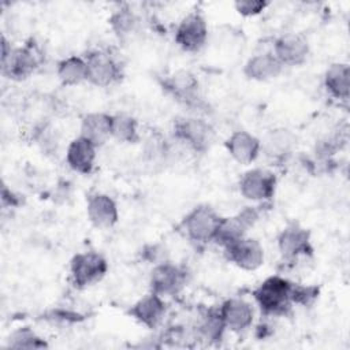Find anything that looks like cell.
<instances>
[{
  "mask_svg": "<svg viewBox=\"0 0 350 350\" xmlns=\"http://www.w3.org/2000/svg\"><path fill=\"white\" fill-rule=\"evenodd\" d=\"M201 332L206 339H220L223 331L226 329L224 321L220 316V312H209L205 320L201 324Z\"/></svg>",
  "mask_w": 350,
  "mask_h": 350,
  "instance_id": "cell-28",
  "label": "cell"
},
{
  "mask_svg": "<svg viewBox=\"0 0 350 350\" xmlns=\"http://www.w3.org/2000/svg\"><path fill=\"white\" fill-rule=\"evenodd\" d=\"M38 63L37 51L33 46L26 45L12 49L11 53L1 60V71L10 79L22 81L36 71Z\"/></svg>",
  "mask_w": 350,
  "mask_h": 350,
  "instance_id": "cell-11",
  "label": "cell"
},
{
  "mask_svg": "<svg viewBox=\"0 0 350 350\" xmlns=\"http://www.w3.org/2000/svg\"><path fill=\"white\" fill-rule=\"evenodd\" d=\"M219 312L226 328L237 332L250 327L254 316L252 305L241 298H230L224 301Z\"/></svg>",
  "mask_w": 350,
  "mask_h": 350,
  "instance_id": "cell-19",
  "label": "cell"
},
{
  "mask_svg": "<svg viewBox=\"0 0 350 350\" xmlns=\"http://www.w3.org/2000/svg\"><path fill=\"white\" fill-rule=\"evenodd\" d=\"M56 74L64 86L78 85L82 81H86V62L79 56H68L59 62Z\"/></svg>",
  "mask_w": 350,
  "mask_h": 350,
  "instance_id": "cell-25",
  "label": "cell"
},
{
  "mask_svg": "<svg viewBox=\"0 0 350 350\" xmlns=\"http://www.w3.org/2000/svg\"><path fill=\"white\" fill-rule=\"evenodd\" d=\"M86 212L90 223L97 228H111L119 219L116 202L104 193H97L89 197Z\"/></svg>",
  "mask_w": 350,
  "mask_h": 350,
  "instance_id": "cell-15",
  "label": "cell"
},
{
  "mask_svg": "<svg viewBox=\"0 0 350 350\" xmlns=\"http://www.w3.org/2000/svg\"><path fill=\"white\" fill-rule=\"evenodd\" d=\"M129 313L139 324L148 328H154L160 324L165 314V302L161 295L150 293L131 305Z\"/></svg>",
  "mask_w": 350,
  "mask_h": 350,
  "instance_id": "cell-17",
  "label": "cell"
},
{
  "mask_svg": "<svg viewBox=\"0 0 350 350\" xmlns=\"http://www.w3.org/2000/svg\"><path fill=\"white\" fill-rule=\"evenodd\" d=\"M111 137L124 144H134L139 139L138 122L126 113L111 115Z\"/></svg>",
  "mask_w": 350,
  "mask_h": 350,
  "instance_id": "cell-26",
  "label": "cell"
},
{
  "mask_svg": "<svg viewBox=\"0 0 350 350\" xmlns=\"http://www.w3.org/2000/svg\"><path fill=\"white\" fill-rule=\"evenodd\" d=\"M319 294V288L314 286H301L291 283V302L309 305L312 304Z\"/></svg>",
  "mask_w": 350,
  "mask_h": 350,
  "instance_id": "cell-29",
  "label": "cell"
},
{
  "mask_svg": "<svg viewBox=\"0 0 350 350\" xmlns=\"http://www.w3.org/2000/svg\"><path fill=\"white\" fill-rule=\"evenodd\" d=\"M163 89L178 103L189 108H201L204 101L200 96L197 78L185 70H179L168 75L163 81Z\"/></svg>",
  "mask_w": 350,
  "mask_h": 350,
  "instance_id": "cell-6",
  "label": "cell"
},
{
  "mask_svg": "<svg viewBox=\"0 0 350 350\" xmlns=\"http://www.w3.org/2000/svg\"><path fill=\"white\" fill-rule=\"evenodd\" d=\"M85 62L88 71L86 81H89L92 85L105 88L120 79V66L108 51H92L89 55H86Z\"/></svg>",
  "mask_w": 350,
  "mask_h": 350,
  "instance_id": "cell-5",
  "label": "cell"
},
{
  "mask_svg": "<svg viewBox=\"0 0 350 350\" xmlns=\"http://www.w3.org/2000/svg\"><path fill=\"white\" fill-rule=\"evenodd\" d=\"M107 269V260L96 252L78 253L72 257L70 264L71 280L78 288H85L101 280Z\"/></svg>",
  "mask_w": 350,
  "mask_h": 350,
  "instance_id": "cell-4",
  "label": "cell"
},
{
  "mask_svg": "<svg viewBox=\"0 0 350 350\" xmlns=\"http://www.w3.org/2000/svg\"><path fill=\"white\" fill-rule=\"evenodd\" d=\"M109 26L113 34L120 41H127L134 37L139 29V18L129 7H120L109 16Z\"/></svg>",
  "mask_w": 350,
  "mask_h": 350,
  "instance_id": "cell-23",
  "label": "cell"
},
{
  "mask_svg": "<svg viewBox=\"0 0 350 350\" xmlns=\"http://www.w3.org/2000/svg\"><path fill=\"white\" fill-rule=\"evenodd\" d=\"M272 53L283 67L299 66L308 59L309 44L308 40L299 34H283L275 41Z\"/></svg>",
  "mask_w": 350,
  "mask_h": 350,
  "instance_id": "cell-13",
  "label": "cell"
},
{
  "mask_svg": "<svg viewBox=\"0 0 350 350\" xmlns=\"http://www.w3.org/2000/svg\"><path fill=\"white\" fill-rule=\"evenodd\" d=\"M208 25L205 18L194 11L187 14L175 30V42L186 52H198L206 42Z\"/></svg>",
  "mask_w": 350,
  "mask_h": 350,
  "instance_id": "cell-7",
  "label": "cell"
},
{
  "mask_svg": "<svg viewBox=\"0 0 350 350\" xmlns=\"http://www.w3.org/2000/svg\"><path fill=\"white\" fill-rule=\"evenodd\" d=\"M186 284V271L171 262L157 264L150 273V288L161 297L178 294Z\"/></svg>",
  "mask_w": 350,
  "mask_h": 350,
  "instance_id": "cell-10",
  "label": "cell"
},
{
  "mask_svg": "<svg viewBox=\"0 0 350 350\" xmlns=\"http://www.w3.org/2000/svg\"><path fill=\"white\" fill-rule=\"evenodd\" d=\"M324 85L327 92L332 97L346 101L349 98V86H350L349 64L332 63L324 74Z\"/></svg>",
  "mask_w": 350,
  "mask_h": 350,
  "instance_id": "cell-22",
  "label": "cell"
},
{
  "mask_svg": "<svg viewBox=\"0 0 350 350\" xmlns=\"http://www.w3.org/2000/svg\"><path fill=\"white\" fill-rule=\"evenodd\" d=\"M258 213L254 208H246L235 216L221 217L213 242L224 249L246 237V231L257 221Z\"/></svg>",
  "mask_w": 350,
  "mask_h": 350,
  "instance_id": "cell-8",
  "label": "cell"
},
{
  "mask_svg": "<svg viewBox=\"0 0 350 350\" xmlns=\"http://www.w3.org/2000/svg\"><path fill=\"white\" fill-rule=\"evenodd\" d=\"M81 137L93 142L97 148L111 137V115L104 112H90L82 118Z\"/></svg>",
  "mask_w": 350,
  "mask_h": 350,
  "instance_id": "cell-21",
  "label": "cell"
},
{
  "mask_svg": "<svg viewBox=\"0 0 350 350\" xmlns=\"http://www.w3.org/2000/svg\"><path fill=\"white\" fill-rule=\"evenodd\" d=\"M278 247L283 257L293 260L312 253L310 234L306 228L294 223L282 230L278 237Z\"/></svg>",
  "mask_w": 350,
  "mask_h": 350,
  "instance_id": "cell-14",
  "label": "cell"
},
{
  "mask_svg": "<svg viewBox=\"0 0 350 350\" xmlns=\"http://www.w3.org/2000/svg\"><path fill=\"white\" fill-rule=\"evenodd\" d=\"M220 215L209 205H198L183 219V228L189 239L197 243L213 241L220 224Z\"/></svg>",
  "mask_w": 350,
  "mask_h": 350,
  "instance_id": "cell-3",
  "label": "cell"
},
{
  "mask_svg": "<svg viewBox=\"0 0 350 350\" xmlns=\"http://www.w3.org/2000/svg\"><path fill=\"white\" fill-rule=\"evenodd\" d=\"M295 139V135L290 130L275 129L267 135L261 148H264L267 156L272 159H283L294 149Z\"/></svg>",
  "mask_w": 350,
  "mask_h": 350,
  "instance_id": "cell-24",
  "label": "cell"
},
{
  "mask_svg": "<svg viewBox=\"0 0 350 350\" xmlns=\"http://www.w3.org/2000/svg\"><path fill=\"white\" fill-rule=\"evenodd\" d=\"M226 148L237 163L246 165L257 159L261 150V141L249 131L238 130L228 137Z\"/></svg>",
  "mask_w": 350,
  "mask_h": 350,
  "instance_id": "cell-16",
  "label": "cell"
},
{
  "mask_svg": "<svg viewBox=\"0 0 350 350\" xmlns=\"http://www.w3.org/2000/svg\"><path fill=\"white\" fill-rule=\"evenodd\" d=\"M234 7L243 16H254L262 12L268 3L264 0H238L234 3Z\"/></svg>",
  "mask_w": 350,
  "mask_h": 350,
  "instance_id": "cell-30",
  "label": "cell"
},
{
  "mask_svg": "<svg viewBox=\"0 0 350 350\" xmlns=\"http://www.w3.org/2000/svg\"><path fill=\"white\" fill-rule=\"evenodd\" d=\"M282 70L283 66L275 57V55L272 52H267L252 56L243 67V74L249 79L262 82L278 78Z\"/></svg>",
  "mask_w": 350,
  "mask_h": 350,
  "instance_id": "cell-20",
  "label": "cell"
},
{
  "mask_svg": "<svg viewBox=\"0 0 350 350\" xmlns=\"http://www.w3.org/2000/svg\"><path fill=\"white\" fill-rule=\"evenodd\" d=\"M8 343L11 347L15 349H37L46 346V343L29 328H21L12 332V335L8 339Z\"/></svg>",
  "mask_w": 350,
  "mask_h": 350,
  "instance_id": "cell-27",
  "label": "cell"
},
{
  "mask_svg": "<svg viewBox=\"0 0 350 350\" xmlns=\"http://www.w3.org/2000/svg\"><path fill=\"white\" fill-rule=\"evenodd\" d=\"M224 252L231 262L245 271H254L264 264V247L254 238L243 237Z\"/></svg>",
  "mask_w": 350,
  "mask_h": 350,
  "instance_id": "cell-12",
  "label": "cell"
},
{
  "mask_svg": "<svg viewBox=\"0 0 350 350\" xmlns=\"http://www.w3.org/2000/svg\"><path fill=\"white\" fill-rule=\"evenodd\" d=\"M174 134L179 142L196 153L208 150L215 137L212 126L197 116L176 119L174 123Z\"/></svg>",
  "mask_w": 350,
  "mask_h": 350,
  "instance_id": "cell-2",
  "label": "cell"
},
{
  "mask_svg": "<svg viewBox=\"0 0 350 350\" xmlns=\"http://www.w3.org/2000/svg\"><path fill=\"white\" fill-rule=\"evenodd\" d=\"M254 299L264 313L282 314L293 304L291 282L280 276H271L254 290Z\"/></svg>",
  "mask_w": 350,
  "mask_h": 350,
  "instance_id": "cell-1",
  "label": "cell"
},
{
  "mask_svg": "<svg viewBox=\"0 0 350 350\" xmlns=\"http://www.w3.org/2000/svg\"><path fill=\"white\" fill-rule=\"evenodd\" d=\"M97 146L83 137L74 138L66 152L68 167L78 174H90L96 161Z\"/></svg>",
  "mask_w": 350,
  "mask_h": 350,
  "instance_id": "cell-18",
  "label": "cell"
},
{
  "mask_svg": "<svg viewBox=\"0 0 350 350\" xmlns=\"http://www.w3.org/2000/svg\"><path fill=\"white\" fill-rule=\"evenodd\" d=\"M275 187V174L262 168L249 170L239 179V191L246 200L250 201H267L272 198Z\"/></svg>",
  "mask_w": 350,
  "mask_h": 350,
  "instance_id": "cell-9",
  "label": "cell"
}]
</instances>
